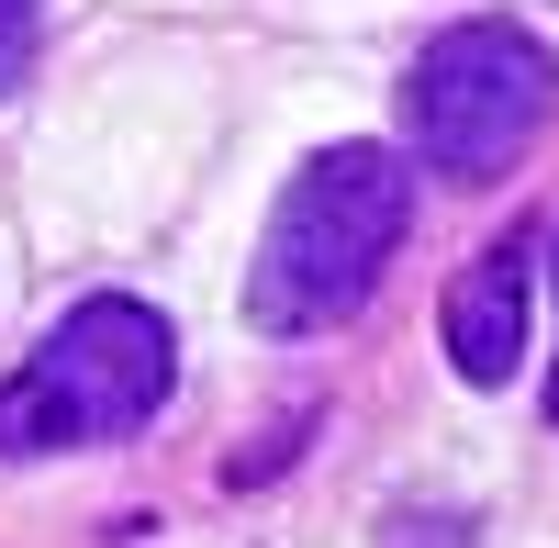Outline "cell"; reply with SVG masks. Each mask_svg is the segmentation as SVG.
<instances>
[{
    "instance_id": "1",
    "label": "cell",
    "mask_w": 559,
    "mask_h": 548,
    "mask_svg": "<svg viewBox=\"0 0 559 548\" xmlns=\"http://www.w3.org/2000/svg\"><path fill=\"white\" fill-rule=\"evenodd\" d=\"M403 236H414V168L392 146H313L292 191L269 202V236L247 269L258 336H336L347 313H369Z\"/></svg>"
},
{
    "instance_id": "2",
    "label": "cell",
    "mask_w": 559,
    "mask_h": 548,
    "mask_svg": "<svg viewBox=\"0 0 559 548\" xmlns=\"http://www.w3.org/2000/svg\"><path fill=\"white\" fill-rule=\"evenodd\" d=\"M179 381V336L157 302L134 291H90L57 313L12 381H0V460H68V448H112L168 403Z\"/></svg>"
},
{
    "instance_id": "3",
    "label": "cell",
    "mask_w": 559,
    "mask_h": 548,
    "mask_svg": "<svg viewBox=\"0 0 559 548\" xmlns=\"http://www.w3.org/2000/svg\"><path fill=\"white\" fill-rule=\"evenodd\" d=\"M559 123V57L526 23H448L426 57L403 68V134H414V168L459 179V191H492L515 179L526 146Z\"/></svg>"
},
{
    "instance_id": "4",
    "label": "cell",
    "mask_w": 559,
    "mask_h": 548,
    "mask_svg": "<svg viewBox=\"0 0 559 548\" xmlns=\"http://www.w3.org/2000/svg\"><path fill=\"white\" fill-rule=\"evenodd\" d=\"M526 302H537V247L526 236H492L471 269L448 281V370L471 381V392H503L526 370Z\"/></svg>"
},
{
    "instance_id": "5",
    "label": "cell",
    "mask_w": 559,
    "mask_h": 548,
    "mask_svg": "<svg viewBox=\"0 0 559 548\" xmlns=\"http://www.w3.org/2000/svg\"><path fill=\"white\" fill-rule=\"evenodd\" d=\"M34 57H45V0H0V102L34 79Z\"/></svg>"
},
{
    "instance_id": "6",
    "label": "cell",
    "mask_w": 559,
    "mask_h": 548,
    "mask_svg": "<svg viewBox=\"0 0 559 548\" xmlns=\"http://www.w3.org/2000/svg\"><path fill=\"white\" fill-rule=\"evenodd\" d=\"M548 426H559V370H548Z\"/></svg>"
}]
</instances>
